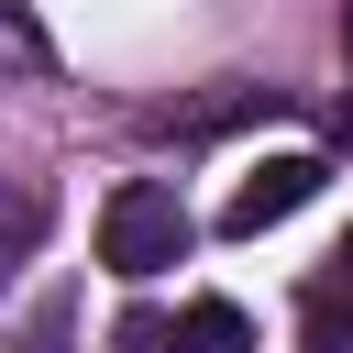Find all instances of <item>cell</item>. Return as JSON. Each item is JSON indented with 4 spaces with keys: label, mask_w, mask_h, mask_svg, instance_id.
Listing matches in <instances>:
<instances>
[{
    "label": "cell",
    "mask_w": 353,
    "mask_h": 353,
    "mask_svg": "<svg viewBox=\"0 0 353 353\" xmlns=\"http://www.w3.org/2000/svg\"><path fill=\"white\" fill-rule=\"evenodd\" d=\"M188 243H199V221H188V199L176 188H154V176H121L110 199H99V265L110 276H165V265H188Z\"/></svg>",
    "instance_id": "1"
},
{
    "label": "cell",
    "mask_w": 353,
    "mask_h": 353,
    "mask_svg": "<svg viewBox=\"0 0 353 353\" xmlns=\"http://www.w3.org/2000/svg\"><path fill=\"white\" fill-rule=\"evenodd\" d=\"M320 176H331L320 154H265V165H254V176H243V188L221 199V232H232V243H254L265 221H287V210H309V199H320Z\"/></svg>",
    "instance_id": "2"
},
{
    "label": "cell",
    "mask_w": 353,
    "mask_h": 353,
    "mask_svg": "<svg viewBox=\"0 0 353 353\" xmlns=\"http://www.w3.org/2000/svg\"><path fill=\"white\" fill-rule=\"evenodd\" d=\"M298 353H353V276H320L298 298Z\"/></svg>",
    "instance_id": "3"
},
{
    "label": "cell",
    "mask_w": 353,
    "mask_h": 353,
    "mask_svg": "<svg viewBox=\"0 0 353 353\" xmlns=\"http://www.w3.org/2000/svg\"><path fill=\"white\" fill-rule=\"evenodd\" d=\"M176 353H254V320L232 298H188L176 309Z\"/></svg>",
    "instance_id": "4"
},
{
    "label": "cell",
    "mask_w": 353,
    "mask_h": 353,
    "mask_svg": "<svg viewBox=\"0 0 353 353\" xmlns=\"http://www.w3.org/2000/svg\"><path fill=\"white\" fill-rule=\"evenodd\" d=\"M44 243V188H0V276Z\"/></svg>",
    "instance_id": "5"
},
{
    "label": "cell",
    "mask_w": 353,
    "mask_h": 353,
    "mask_svg": "<svg viewBox=\"0 0 353 353\" xmlns=\"http://www.w3.org/2000/svg\"><path fill=\"white\" fill-rule=\"evenodd\" d=\"M0 55H11V66H44V55H55V44L33 33V11H22V0H0Z\"/></svg>",
    "instance_id": "6"
},
{
    "label": "cell",
    "mask_w": 353,
    "mask_h": 353,
    "mask_svg": "<svg viewBox=\"0 0 353 353\" xmlns=\"http://www.w3.org/2000/svg\"><path fill=\"white\" fill-rule=\"evenodd\" d=\"M110 342H121V353H176V320H154V309H132V320H121Z\"/></svg>",
    "instance_id": "7"
},
{
    "label": "cell",
    "mask_w": 353,
    "mask_h": 353,
    "mask_svg": "<svg viewBox=\"0 0 353 353\" xmlns=\"http://www.w3.org/2000/svg\"><path fill=\"white\" fill-rule=\"evenodd\" d=\"M331 276H353V232H342V254H331Z\"/></svg>",
    "instance_id": "8"
},
{
    "label": "cell",
    "mask_w": 353,
    "mask_h": 353,
    "mask_svg": "<svg viewBox=\"0 0 353 353\" xmlns=\"http://www.w3.org/2000/svg\"><path fill=\"white\" fill-rule=\"evenodd\" d=\"M342 33H353V11H342Z\"/></svg>",
    "instance_id": "9"
}]
</instances>
